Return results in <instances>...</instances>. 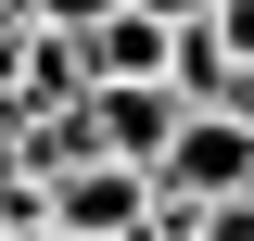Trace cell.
<instances>
[{
	"label": "cell",
	"mask_w": 254,
	"mask_h": 241,
	"mask_svg": "<svg viewBox=\"0 0 254 241\" xmlns=\"http://www.w3.org/2000/svg\"><path fill=\"white\" fill-rule=\"evenodd\" d=\"M140 203H153V178L115 165V152H76V165L38 178V216H51L64 241H127V229H140Z\"/></svg>",
	"instance_id": "1"
},
{
	"label": "cell",
	"mask_w": 254,
	"mask_h": 241,
	"mask_svg": "<svg viewBox=\"0 0 254 241\" xmlns=\"http://www.w3.org/2000/svg\"><path fill=\"white\" fill-rule=\"evenodd\" d=\"M0 241H13V216H0Z\"/></svg>",
	"instance_id": "6"
},
{
	"label": "cell",
	"mask_w": 254,
	"mask_h": 241,
	"mask_svg": "<svg viewBox=\"0 0 254 241\" xmlns=\"http://www.w3.org/2000/svg\"><path fill=\"white\" fill-rule=\"evenodd\" d=\"M178 115H190V102L165 89V76H89V140L115 152V165H140V178H153V152H165Z\"/></svg>",
	"instance_id": "3"
},
{
	"label": "cell",
	"mask_w": 254,
	"mask_h": 241,
	"mask_svg": "<svg viewBox=\"0 0 254 241\" xmlns=\"http://www.w3.org/2000/svg\"><path fill=\"white\" fill-rule=\"evenodd\" d=\"M216 102H229V115L254 127V63H229V89H216Z\"/></svg>",
	"instance_id": "5"
},
{
	"label": "cell",
	"mask_w": 254,
	"mask_h": 241,
	"mask_svg": "<svg viewBox=\"0 0 254 241\" xmlns=\"http://www.w3.org/2000/svg\"><path fill=\"white\" fill-rule=\"evenodd\" d=\"M26 13H38V26H89L102 0H26Z\"/></svg>",
	"instance_id": "4"
},
{
	"label": "cell",
	"mask_w": 254,
	"mask_h": 241,
	"mask_svg": "<svg viewBox=\"0 0 254 241\" xmlns=\"http://www.w3.org/2000/svg\"><path fill=\"white\" fill-rule=\"evenodd\" d=\"M254 178V127L229 115V102H190L178 127H165V152H153V190H178V203H216V190H242Z\"/></svg>",
	"instance_id": "2"
}]
</instances>
